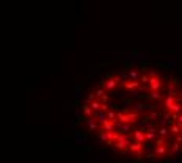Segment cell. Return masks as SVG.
<instances>
[{
    "label": "cell",
    "mask_w": 182,
    "mask_h": 163,
    "mask_svg": "<svg viewBox=\"0 0 182 163\" xmlns=\"http://www.w3.org/2000/svg\"><path fill=\"white\" fill-rule=\"evenodd\" d=\"M148 88H149V91H162L163 90V82L160 80V77H152V79H149Z\"/></svg>",
    "instance_id": "6da1fadb"
},
{
    "label": "cell",
    "mask_w": 182,
    "mask_h": 163,
    "mask_svg": "<svg viewBox=\"0 0 182 163\" xmlns=\"http://www.w3.org/2000/svg\"><path fill=\"white\" fill-rule=\"evenodd\" d=\"M170 113H182V105L179 104V102H174V104H171L170 107H168V110Z\"/></svg>",
    "instance_id": "7a4b0ae2"
},
{
    "label": "cell",
    "mask_w": 182,
    "mask_h": 163,
    "mask_svg": "<svg viewBox=\"0 0 182 163\" xmlns=\"http://www.w3.org/2000/svg\"><path fill=\"white\" fill-rule=\"evenodd\" d=\"M163 91V90H162ZM162 91H151V94H148V97L152 100H163V94Z\"/></svg>",
    "instance_id": "3957f363"
},
{
    "label": "cell",
    "mask_w": 182,
    "mask_h": 163,
    "mask_svg": "<svg viewBox=\"0 0 182 163\" xmlns=\"http://www.w3.org/2000/svg\"><path fill=\"white\" fill-rule=\"evenodd\" d=\"M176 102V97H173V96H166L165 100H163V104H162V108L163 110H168V107H170L171 104H174Z\"/></svg>",
    "instance_id": "277c9868"
},
{
    "label": "cell",
    "mask_w": 182,
    "mask_h": 163,
    "mask_svg": "<svg viewBox=\"0 0 182 163\" xmlns=\"http://www.w3.org/2000/svg\"><path fill=\"white\" fill-rule=\"evenodd\" d=\"M162 113L163 111H159V110H152L148 113V116L151 118V121H159L160 118H162Z\"/></svg>",
    "instance_id": "5b68a950"
},
{
    "label": "cell",
    "mask_w": 182,
    "mask_h": 163,
    "mask_svg": "<svg viewBox=\"0 0 182 163\" xmlns=\"http://www.w3.org/2000/svg\"><path fill=\"white\" fill-rule=\"evenodd\" d=\"M88 105L91 107V110H93V111H99L101 110V100L99 99H94L93 102H89Z\"/></svg>",
    "instance_id": "8992f818"
},
{
    "label": "cell",
    "mask_w": 182,
    "mask_h": 163,
    "mask_svg": "<svg viewBox=\"0 0 182 163\" xmlns=\"http://www.w3.org/2000/svg\"><path fill=\"white\" fill-rule=\"evenodd\" d=\"M82 111L85 113V116H86V118H91V116H93V113H94L93 110H91V107H89L88 104H85V105H82Z\"/></svg>",
    "instance_id": "52a82bcc"
},
{
    "label": "cell",
    "mask_w": 182,
    "mask_h": 163,
    "mask_svg": "<svg viewBox=\"0 0 182 163\" xmlns=\"http://www.w3.org/2000/svg\"><path fill=\"white\" fill-rule=\"evenodd\" d=\"M138 77H140V74H138V71H135V69H130L129 74H127V79H129V80H138Z\"/></svg>",
    "instance_id": "ba28073f"
},
{
    "label": "cell",
    "mask_w": 182,
    "mask_h": 163,
    "mask_svg": "<svg viewBox=\"0 0 182 163\" xmlns=\"http://www.w3.org/2000/svg\"><path fill=\"white\" fill-rule=\"evenodd\" d=\"M105 116H107L108 121H115V119H116V111L108 110V111H105Z\"/></svg>",
    "instance_id": "9c48e42d"
},
{
    "label": "cell",
    "mask_w": 182,
    "mask_h": 163,
    "mask_svg": "<svg viewBox=\"0 0 182 163\" xmlns=\"http://www.w3.org/2000/svg\"><path fill=\"white\" fill-rule=\"evenodd\" d=\"M138 82H140V83L148 85V83H149V77L146 76V74H143V76H140V77H138Z\"/></svg>",
    "instance_id": "30bf717a"
},
{
    "label": "cell",
    "mask_w": 182,
    "mask_h": 163,
    "mask_svg": "<svg viewBox=\"0 0 182 163\" xmlns=\"http://www.w3.org/2000/svg\"><path fill=\"white\" fill-rule=\"evenodd\" d=\"M99 100H101V102H105V104H110V96H108V93H107V91L104 93L102 96L99 97Z\"/></svg>",
    "instance_id": "8fae6325"
},
{
    "label": "cell",
    "mask_w": 182,
    "mask_h": 163,
    "mask_svg": "<svg viewBox=\"0 0 182 163\" xmlns=\"http://www.w3.org/2000/svg\"><path fill=\"white\" fill-rule=\"evenodd\" d=\"M110 110V104H105V102H101V111H108Z\"/></svg>",
    "instance_id": "7c38bea8"
},
{
    "label": "cell",
    "mask_w": 182,
    "mask_h": 163,
    "mask_svg": "<svg viewBox=\"0 0 182 163\" xmlns=\"http://www.w3.org/2000/svg\"><path fill=\"white\" fill-rule=\"evenodd\" d=\"M104 93H105V90H104L102 86H99V88H97V90L94 91V94H96V97H101V96H102Z\"/></svg>",
    "instance_id": "4fadbf2b"
},
{
    "label": "cell",
    "mask_w": 182,
    "mask_h": 163,
    "mask_svg": "<svg viewBox=\"0 0 182 163\" xmlns=\"http://www.w3.org/2000/svg\"><path fill=\"white\" fill-rule=\"evenodd\" d=\"M94 99H97V97H96V94H94V93H91L89 96L86 97V104H89V102H93Z\"/></svg>",
    "instance_id": "5bb4252c"
},
{
    "label": "cell",
    "mask_w": 182,
    "mask_h": 163,
    "mask_svg": "<svg viewBox=\"0 0 182 163\" xmlns=\"http://www.w3.org/2000/svg\"><path fill=\"white\" fill-rule=\"evenodd\" d=\"M148 77H149V79H152V77H160V76H159V72H156V71H151V72L148 74Z\"/></svg>",
    "instance_id": "9a60e30c"
},
{
    "label": "cell",
    "mask_w": 182,
    "mask_h": 163,
    "mask_svg": "<svg viewBox=\"0 0 182 163\" xmlns=\"http://www.w3.org/2000/svg\"><path fill=\"white\" fill-rule=\"evenodd\" d=\"M170 83H173V85H174V86H179V85H180V82H179V80H177V79H173V80H171V82H170Z\"/></svg>",
    "instance_id": "2e32d148"
},
{
    "label": "cell",
    "mask_w": 182,
    "mask_h": 163,
    "mask_svg": "<svg viewBox=\"0 0 182 163\" xmlns=\"http://www.w3.org/2000/svg\"><path fill=\"white\" fill-rule=\"evenodd\" d=\"M141 72H143V74L148 72V66H146V64H141Z\"/></svg>",
    "instance_id": "e0dca14e"
},
{
    "label": "cell",
    "mask_w": 182,
    "mask_h": 163,
    "mask_svg": "<svg viewBox=\"0 0 182 163\" xmlns=\"http://www.w3.org/2000/svg\"><path fill=\"white\" fill-rule=\"evenodd\" d=\"M177 122H179V124H182V113H179V118H177Z\"/></svg>",
    "instance_id": "ac0fdd59"
}]
</instances>
